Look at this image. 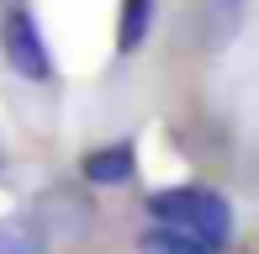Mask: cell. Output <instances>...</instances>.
<instances>
[{
  "label": "cell",
  "mask_w": 259,
  "mask_h": 254,
  "mask_svg": "<svg viewBox=\"0 0 259 254\" xmlns=\"http://www.w3.org/2000/svg\"><path fill=\"white\" fill-rule=\"evenodd\" d=\"M0 175H6V148H0Z\"/></svg>",
  "instance_id": "obj_7"
},
{
  "label": "cell",
  "mask_w": 259,
  "mask_h": 254,
  "mask_svg": "<svg viewBox=\"0 0 259 254\" xmlns=\"http://www.w3.org/2000/svg\"><path fill=\"white\" fill-rule=\"evenodd\" d=\"M79 170H85L90 186H127V180L138 175V148L133 143H106V148H90L85 159H79Z\"/></svg>",
  "instance_id": "obj_3"
},
{
  "label": "cell",
  "mask_w": 259,
  "mask_h": 254,
  "mask_svg": "<svg viewBox=\"0 0 259 254\" xmlns=\"http://www.w3.org/2000/svg\"><path fill=\"white\" fill-rule=\"evenodd\" d=\"M148 212L159 217L169 233L180 238H196L201 249H222L233 238V212L217 191H201V186H175V191H154L148 196Z\"/></svg>",
  "instance_id": "obj_1"
},
{
  "label": "cell",
  "mask_w": 259,
  "mask_h": 254,
  "mask_svg": "<svg viewBox=\"0 0 259 254\" xmlns=\"http://www.w3.org/2000/svg\"><path fill=\"white\" fill-rule=\"evenodd\" d=\"M0 254H48V228L32 212L0 217Z\"/></svg>",
  "instance_id": "obj_4"
},
{
  "label": "cell",
  "mask_w": 259,
  "mask_h": 254,
  "mask_svg": "<svg viewBox=\"0 0 259 254\" xmlns=\"http://www.w3.org/2000/svg\"><path fill=\"white\" fill-rule=\"evenodd\" d=\"M148 27H154V0H122V21H116V48L138 53L148 43Z\"/></svg>",
  "instance_id": "obj_5"
},
{
  "label": "cell",
  "mask_w": 259,
  "mask_h": 254,
  "mask_svg": "<svg viewBox=\"0 0 259 254\" xmlns=\"http://www.w3.org/2000/svg\"><path fill=\"white\" fill-rule=\"evenodd\" d=\"M143 254H211L201 249L196 238H180V233H169V228H154V233H143V244H138Z\"/></svg>",
  "instance_id": "obj_6"
},
{
  "label": "cell",
  "mask_w": 259,
  "mask_h": 254,
  "mask_svg": "<svg viewBox=\"0 0 259 254\" xmlns=\"http://www.w3.org/2000/svg\"><path fill=\"white\" fill-rule=\"evenodd\" d=\"M0 48H6V64L16 69L21 79H48L53 74V59H48V48H42V32H37V21H32L27 11H11V16L0 21Z\"/></svg>",
  "instance_id": "obj_2"
}]
</instances>
